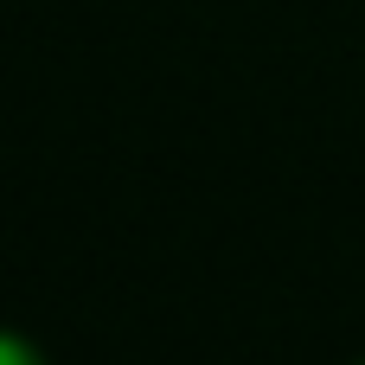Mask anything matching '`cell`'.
<instances>
[{
  "mask_svg": "<svg viewBox=\"0 0 365 365\" xmlns=\"http://www.w3.org/2000/svg\"><path fill=\"white\" fill-rule=\"evenodd\" d=\"M0 365H51L26 334H13V327H0Z\"/></svg>",
  "mask_w": 365,
  "mask_h": 365,
  "instance_id": "6da1fadb",
  "label": "cell"
},
{
  "mask_svg": "<svg viewBox=\"0 0 365 365\" xmlns=\"http://www.w3.org/2000/svg\"><path fill=\"white\" fill-rule=\"evenodd\" d=\"M359 365H365V359H359Z\"/></svg>",
  "mask_w": 365,
  "mask_h": 365,
  "instance_id": "7a4b0ae2",
  "label": "cell"
}]
</instances>
